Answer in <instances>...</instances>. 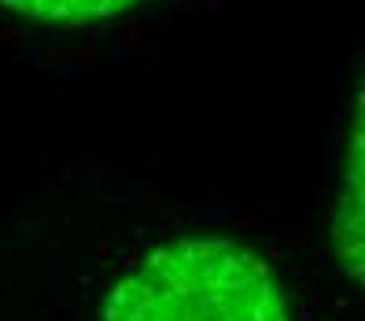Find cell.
<instances>
[{"label": "cell", "instance_id": "7a4b0ae2", "mask_svg": "<svg viewBox=\"0 0 365 321\" xmlns=\"http://www.w3.org/2000/svg\"><path fill=\"white\" fill-rule=\"evenodd\" d=\"M351 166L339 178V192L332 203V240L336 259L347 270V277L361 281V133L354 126V141L347 148Z\"/></svg>", "mask_w": 365, "mask_h": 321}, {"label": "cell", "instance_id": "3957f363", "mask_svg": "<svg viewBox=\"0 0 365 321\" xmlns=\"http://www.w3.org/2000/svg\"><path fill=\"white\" fill-rule=\"evenodd\" d=\"M0 4L37 23H100L140 0H0Z\"/></svg>", "mask_w": 365, "mask_h": 321}, {"label": "cell", "instance_id": "6da1fadb", "mask_svg": "<svg viewBox=\"0 0 365 321\" xmlns=\"http://www.w3.org/2000/svg\"><path fill=\"white\" fill-rule=\"evenodd\" d=\"M103 321H288L284 292L251 248L181 237L118 277Z\"/></svg>", "mask_w": 365, "mask_h": 321}]
</instances>
